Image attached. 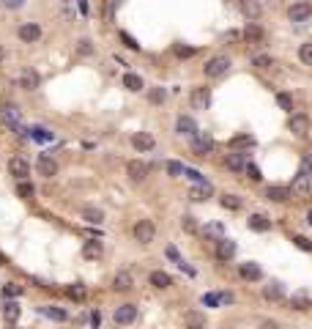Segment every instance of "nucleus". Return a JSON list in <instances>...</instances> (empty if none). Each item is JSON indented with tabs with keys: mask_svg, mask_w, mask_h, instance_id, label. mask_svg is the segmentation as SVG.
I'll return each mask as SVG.
<instances>
[{
	"mask_svg": "<svg viewBox=\"0 0 312 329\" xmlns=\"http://www.w3.org/2000/svg\"><path fill=\"white\" fill-rule=\"evenodd\" d=\"M126 173H129V178H132V181H145V176H148V165L140 162V159H132V162L126 165Z\"/></svg>",
	"mask_w": 312,
	"mask_h": 329,
	"instance_id": "nucleus-12",
	"label": "nucleus"
},
{
	"mask_svg": "<svg viewBox=\"0 0 312 329\" xmlns=\"http://www.w3.org/2000/svg\"><path fill=\"white\" fill-rule=\"evenodd\" d=\"M3 318L6 321H9V324H14V321H19V305H17V302H6V305H3Z\"/></svg>",
	"mask_w": 312,
	"mask_h": 329,
	"instance_id": "nucleus-27",
	"label": "nucleus"
},
{
	"mask_svg": "<svg viewBox=\"0 0 312 329\" xmlns=\"http://www.w3.org/2000/svg\"><path fill=\"white\" fill-rule=\"evenodd\" d=\"M309 17H312V6L307 3V0L293 3V6L288 9V19H290V22H307Z\"/></svg>",
	"mask_w": 312,
	"mask_h": 329,
	"instance_id": "nucleus-5",
	"label": "nucleus"
},
{
	"mask_svg": "<svg viewBox=\"0 0 312 329\" xmlns=\"http://www.w3.org/2000/svg\"><path fill=\"white\" fill-rule=\"evenodd\" d=\"M121 42H124V44L129 47V50H140V44H137V42H134V39H132V36H129V33H124V30H121Z\"/></svg>",
	"mask_w": 312,
	"mask_h": 329,
	"instance_id": "nucleus-50",
	"label": "nucleus"
},
{
	"mask_svg": "<svg viewBox=\"0 0 312 329\" xmlns=\"http://www.w3.org/2000/svg\"><path fill=\"white\" fill-rule=\"evenodd\" d=\"M6 9H19V6H25V0H3Z\"/></svg>",
	"mask_w": 312,
	"mask_h": 329,
	"instance_id": "nucleus-57",
	"label": "nucleus"
},
{
	"mask_svg": "<svg viewBox=\"0 0 312 329\" xmlns=\"http://www.w3.org/2000/svg\"><path fill=\"white\" fill-rule=\"evenodd\" d=\"M298 173H304V176H312V151H309V154H304V159H301V167H298Z\"/></svg>",
	"mask_w": 312,
	"mask_h": 329,
	"instance_id": "nucleus-42",
	"label": "nucleus"
},
{
	"mask_svg": "<svg viewBox=\"0 0 312 329\" xmlns=\"http://www.w3.org/2000/svg\"><path fill=\"white\" fill-rule=\"evenodd\" d=\"M19 85H22L25 91L38 88V75H36L33 69H22V75H19Z\"/></svg>",
	"mask_w": 312,
	"mask_h": 329,
	"instance_id": "nucleus-18",
	"label": "nucleus"
},
{
	"mask_svg": "<svg viewBox=\"0 0 312 329\" xmlns=\"http://www.w3.org/2000/svg\"><path fill=\"white\" fill-rule=\"evenodd\" d=\"M91 324H93V326H99V324H101V315H99V313H93V315H91Z\"/></svg>",
	"mask_w": 312,
	"mask_h": 329,
	"instance_id": "nucleus-58",
	"label": "nucleus"
},
{
	"mask_svg": "<svg viewBox=\"0 0 312 329\" xmlns=\"http://www.w3.org/2000/svg\"><path fill=\"white\" fill-rule=\"evenodd\" d=\"M148 280H151V285L159 288V291H162V288H170L173 285V277L167 272H151V277H148Z\"/></svg>",
	"mask_w": 312,
	"mask_h": 329,
	"instance_id": "nucleus-22",
	"label": "nucleus"
},
{
	"mask_svg": "<svg viewBox=\"0 0 312 329\" xmlns=\"http://www.w3.org/2000/svg\"><path fill=\"white\" fill-rule=\"evenodd\" d=\"M249 228H252L255 233H266V231H271V220H266L263 214H252V217H249Z\"/></svg>",
	"mask_w": 312,
	"mask_h": 329,
	"instance_id": "nucleus-20",
	"label": "nucleus"
},
{
	"mask_svg": "<svg viewBox=\"0 0 312 329\" xmlns=\"http://www.w3.org/2000/svg\"><path fill=\"white\" fill-rule=\"evenodd\" d=\"M132 285H134V280H132V274H129V272H118V274H115V280H112L115 291H129Z\"/></svg>",
	"mask_w": 312,
	"mask_h": 329,
	"instance_id": "nucleus-23",
	"label": "nucleus"
},
{
	"mask_svg": "<svg viewBox=\"0 0 312 329\" xmlns=\"http://www.w3.org/2000/svg\"><path fill=\"white\" fill-rule=\"evenodd\" d=\"M293 244L298 247V250H304V252H312V241L304 239V236H293Z\"/></svg>",
	"mask_w": 312,
	"mask_h": 329,
	"instance_id": "nucleus-46",
	"label": "nucleus"
},
{
	"mask_svg": "<svg viewBox=\"0 0 312 329\" xmlns=\"http://www.w3.org/2000/svg\"><path fill=\"white\" fill-rule=\"evenodd\" d=\"M298 58H301V63L312 66V44H301V47H298Z\"/></svg>",
	"mask_w": 312,
	"mask_h": 329,
	"instance_id": "nucleus-37",
	"label": "nucleus"
},
{
	"mask_svg": "<svg viewBox=\"0 0 312 329\" xmlns=\"http://www.w3.org/2000/svg\"><path fill=\"white\" fill-rule=\"evenodd\" d=\"M36 167H38V173H42V176H47V178L58 176V162H55L52 157H38Z\"/></svg>",
	"mask_w": 312,
	"mask_h": 329,
	"instance_id": "nucleus-17",
	"label": "nucleus"
},
{
	"mask_svg": "<svg viewBox=\"0 0 312 329\" xmlns=\"http://www.w3.org/2000/svg\"><path fill=\"white\" fill-rule=\"evenodd\" d=\"M124 85H126L129 91H140V88H142V77H140V75H132V71H126V75H124Z\"/></svg>",
	"mask_w": 312,
	"mask_h": 329,
	"instance_id": "nucleus-31",
	"label": "nucleus"
},
{
	"mask_svg": "<svg viewBox=\"0 0 312 329\" xmlns=\"http://www.w3.org/2000/svg\"><path fill=\"white\" fill-rule=\"evenodd\" d=\"M165 96H167V93H165V91H162V88H153V91H151V102H153V104H159V102H165Z\"/></svg>",
	"mask_w": 312,
	"mask_h": 329,
	"instance_id": "nucleus-53",
	"label": "nucleus"
},
{
	"mask_svg": "<svg viewBox=\"0 0 312 329\" xmlns=\"http://www.w3.org/2000/svg\"><path fill=\"white\" fill-rule=\"evenodd\" d=\"M222 209H230V211H239L241 209V200L236 198V195H222Z\"/></svg>",
	"mask_w": 312,
	"mask_h": 329,
	"instance_id": "nucleus-32",
	"label": "nucleus"
},
{
	"mask_svg": "<svg viewBox=\"0 0 312 329\" xmlns=\"http://www.w3.org/2000/svg\"><path fill=\"white\" fill-rule=\"evenodd\" d=\"M241 145H249V149H252V145H255V137H249V135H236L233 140H230V149H241Z\"/></svg>",
	"mask_w": 312,
	"mask_h": 329,
	"instance_id": "nucleus-34",
	"label": "nucleus"
},
{
	"mask_svg": "<svg viewBox=\"0 0 312 329\" xmlns=\"http://www.w3.org/2000/svg\"><path fill=\"white\" fill-rule=\"evenodd\" d=\"M203 233H206V236H211V239H216V241H219V239H225V231H222V225H219V223L206 225V231H203Z\"/></svg>",
	"mask_w": 312,
	"mask_h": 329,
	"instance_id": "nucleus-36",
	"label": "nucleus"
},
{
	"mask_svg": "<svg viewBox=\"0 0 312 329\" xmlns=\"http://www.w3.org/2000/svg\"><path fill=\"white\" fill-rule=\"evenodd\" d=\"M83 220H85V223H91V225H101V223H104V214H101L99 209H85Z\"/></svg>",
	"mask_w": 312,
	"mask_h": 329,
	"instance_id": "nucleus-30",
	"label": "nucleus"
},
{
	"mask_svg": "<svg viewBox=\"0 0 312 329\" xmlns=\"http://www.w3.org/2000/svg\"><path fill=\"white\" fill-rule=\"evenodd\" d=\"M241 277L244 280H260L263 277V272H260V266H257V264H241Z\"/></svg>",
	"mask_w": 312,
	"mask_h": 329,
	"instance_id": "nucleus-25",
	"label": "nucleus"
},
{
	"mask_svg": "<svg viewBox=\"0 0 312 329\" xmlns=\"http://www.w3.org/2000/svg\"><path fill=\"white\" fill-rule=\"evenodd\" d=\"M241 11H244L249 19H257V17H260V6H257L255 0H241Z\"/></svg>",
	"mask_w": 312,
	"mask_h": 329,
	"instance_id": "nucleus-29",
	"label": "nucleus"
},
{
	"mask_svg": "<svg viewBox=\"0 0 312 329\" xmlns=\"http://www.w3.org/2000/svg\"><path fill=\"white\" fill-rule=\"evenodd\" d=\"M134 239L140 241V244H151L153 241V236H156V228H153V223L151 220H140L137 225H134Z\"/></svg>",
	"mask_w": 312,
	"mask_h": 329,
	"instance_id": "nucleus-2",
	"label": "nucleus"
},
{
	"mask_svg": "<svg viewBox=\"0 0 312 329\" xmlns=\"http://www.w3.org/2000/svg\"><path fill=\"white\" fill-rule=\"evenodd\" d=\"M307 223H309V225H312V211H309V214H307Z\"/></svg>",
	"mask_w": 312,
	"mask_h": 329,
	"instance_id": "nucleus-59",
	"label": "nucleus"
},
{
	"mask_svg": "<svg viewBox=\"0 0 312 329\" xmlns=\"http://www.w3.org/2000/svg\"><path fill=\"white\" fill-rule=\"evenodd\" d=\"M186 324H192V326H203V324H206V318H203V315H198V313H189V315H186Z\"/></svg>",
	"mask_w": 312,
	"mask_h": 329,
	"instance_id": "nucleus-51",
	"label": "nucleus"
},
{
	"mask_svg": "<svg viewBox=\"0 0 312 329\" xmlns=\"http://www.w3.org/2000/svg\"><path fill=\"white\" fill-rule=\"evenodd\" d=\"M244 39H247V42H260V39H263V30L257 28L255 22H249L247 30H244Z\"/></svg>",
	"mask_w": 312,
	"mask_h": 329,
	"instance_id": "nucleus-33",
	"label": "nucleus"
},
{
	"mask_svg": "<svg viewBox=\"0 0 312 329\" xmlns=\"http://www.w3.org/2000/svg\"><path fill=\"white\" fill-rule=\"evenodd\" d=\"M175 55H178V58H192L194 50H192V47H175Z\"/></svg>",
	"mask_w": 312,
	"mask_h": 329,
	"instance_id": "nucleus-54",
	"label": "nucleus"
},
{
	"mask_svg": "<svg viewBox=\"0 0 312 329\" xmlns=\"http://www.w3.org/2000/svg\"><path fill=\"white\" fill-rule=\"evenodd\" d=\"M266 198L274 200V203H285V200L293 198V190H290V187H268V190H266Z\"/></svg>",
	"mask_w": 312,
	"mask_h": 329,
	"instance_id": "nucleus-14",
	"label": "nucleus"
},
{
	"mask_svg": "<svg viewBox=\"0 0 312 329\" xmlns=\"http://www.w3.org/2000/svg\"><path fill=\"white\" fill-rule=\"evenodd\" d=\"M66 294H69V297H71L74 302H83L88 291H85V285H71V288H69V291H66Z\"/></svg>",
	"mask_w": 312,
	"mask_h": 329,
	"instance_id": "nucleus-38",
	"label": "nucleus"
},
{
	"mask_svg": "<svg viewBox=\"0 0 312 329\" xmlns=\"http://www.w3.org/2000/svg\"><path fill=\"white\" fill-rule=\"evenodd\" d=\"M33 192H36V190H33V184H30V181H19V184H17V195H19V198H25V200H28V198H33Z\"/></svg>",
	"mask_w": 312,
	"mask_h": 329,
	"instance_id": "nucleus-35",
	"label": "nucleus"
},
{
	"mask_svg": "<svg viewBox=\"0 0 312 329\" xmlns=\"http://www.w3.org/2000/svg\"><path fill=\"white\" fill-rule=\"evenodd\" d=\"M132 145L137 151H153L156 140H153V135H148V132H137V135L132 137Z\"/></svg>",
	"mask_w": 312,
	"mask_h": 329,
	"instance_id": "nucleus-15",
	"label": "nucleus"
},
{
	"mask_svg": "<svg viewBox=\"0 0 312 329\" xmlns=\"http://www.w3.org/2000/svg\"><path fill=\"white\" fill-rule=\"evenodd\" d=\"M277 104H280L282 110H288V113L293 110V99H290L288 93H277Z\"/></svg>",
	"mask_w": 312,
	"mask_h": 329,
	"instance_id": "nucleus-43",
	"label": "nucleus"
},
{
	"mask_svg": "<svg viewBox=\"0 0 312 329\" xmlns=\"http://www.w3.org/2000/svg\"><path fill=\"white\" fill-rule=\"evenodd\" d=\"M227 69H230V58H227V55H214L206 66H203V75L216 80V77L227 75Z\"/></svg>",
	"mask_w": 312,
	"mask_h": 329,
	"instance_id": "nucleus-1",
	"label": "nucleus"
},
{
	"mask_svg": "<svg viewBox=\"0 0 312 329\" xmlns=\"http://www.w3.org/2000/svg\"><path fill=\"white\" fill-rule=\"evenodd\" d=\"M293 195H298V198H312V176H304V173H298V176L293 178Z\"/></svg>",
	"mask_w": 312,
	"mask_h": 329,
	"instance_id": "nucleus-6",
	"label": "nucleus"
},
{
	"mask_svg": "<svg viewBox=\"0 0 312 329\" xmlns=\"http://www.w3.org/2000/svg\"><path fill=\"white\" fill-rule=\"evenodd\" d=\"M271 63H274V60H271V55H255V58H252V66H257V69H268Z\"/></svg>",
	"mask_w": 312,
	"mask_h": 329,
	"instance_id": "nucleus-44",
	"label": "nucleus"
},
{
	"mask_svg": "<svg viewBox=\"0 0 312 329\" xmlns=\"http://www.w3.org/2000/svg\"><path fill=\"white\" fill-rule=\"evenodd\" d=\"M33 140H38V143H47V140H52V135L47 129H42V126H36L33 129Z\"/></svg>",
	"mask_w": 312,
	"mask_h": 329,
	"instance_id": "nucleus-47",
	"label": "nucleus"
},
{
	"mask_svg": "<svg viewBox=\"0 0 312 329\" xmlns=\"http://www.w3.org/2000/svg\"><path fill=\"white\" fill-rule=\"evenodd\" d=\"M219 294H203V305H206V307H216V305H219Z\"/></svg>",
	"mask_w": 312,
	"mask_h": 329,
	"instance_id": "nucleus-48",
	"label": "nucleus"
},
{
	"mask_svg": "<svg viewBox=\"0 0 312 329\" xmlns=\"http://www.w3.org/2000/svg\"><path fill=\"white\" fill-rule=\"evenodd\" d=\"M9 173H11V176H14L17 181H22V178H28V176H30V165L25 162V159L14 157V159L9 162Z\"/></svg>",
	"mask_w": 312,
	"mask_h": 329,
	"instance_id": "nucleus-9",
	"label": "nucleus"
},
{
	"mask_svg": "<svg viewBox=\"0 0 312 329\" xmlns=\"http://www.w3.org/2000/svg\"><path fill=\"white\" fill-rule=\"evenodd\" d=\"M263 297H266L268 302H280V299H282V285H280V283L266 285V288H263Z\"/></svg>",
	"mask_w": 312,
	"mask_h": 329,
	"instance_id": "nucleus-28",
	"label": "nucleus"
},
{
	"mask_svg": "<svg viewBox=\"0 0 312 329\" xmlns=\"http://www.w3.org/2000/svg\"><path fill=\"white\" fill-rule=\"evenodd\" d=\"M167 258H170V261H175V264H184V258H181V255H178V250H175V247H167Z\"/></svg>",
	"mask_w": 312,
	"mask_h": 329,
	"instance_id": "nucleus-55",
	"label": "nucleus"
},
{
	"mask_svg": "<svg viewBox=\"0 0 312 329\" xmlns=\"http://www.w3.org/2000/svg\"><path fill=\"white\" fill-rule=\"evenodd\" d=\"M0 116H3V121H6V124H9V126H11V129H17V132H25L22 126H19V121H22V116H19V110H17L14 104H6Z\"/></svg>",
	"mask_w": 312,
	"mask_h": 329,
	"instance_id": "nucleus-11",
	"label": "nucleus"
},
{
	"mask_svg": "<svg viewBox=\"0 0 312 329\" xmlns=\"http://www.w3.org/2000/svg\"><path fill=\"white\" fill-rule=\"evenodd\" d=\"M175 132H178V135H186V137H194L200 129L189 116H178V121H175Z\"/></svg>",
	"mask_w": 312,
	"mask_h": 329,
	"instance_id": "nucleus-10",
	"label": "nucleus"
},
{
	"mask_svg": "<svg viewBox=\"0 0 312 329\" xmlns=\"http://www.w3.org/2000/svg\"><path fill=\"white\" fill-rule=\"evenodd\" d=\"M38 313L47 315V318H52V321H66V318H69V313L60 310V307H55V305H44V307H38Z\"/></svg>",
	"mask_w": 312,
	"mask_h": 329,
	"instance_id": "nucleus-21",
	"label": "nucleus"
},
{
	"mask_svg": "<svg viewBox=\"0 0 312 329\" xmlns=\"http://www.w3.org/2000/svg\"><path fill=\"white\" fill-rule=\"evenodd\" d=\"M19 39H22V42H28V44L38 42V39H42V28H38L36 22H28V25H22V28H19Z\"/></svg>",
	"mask_w": 312,
	"mask_h": 329,
	"instance_id": "nucleus-16",
	"label": "nucleus"
},
{
	"mask_svg": "<svg viewBox=\"0 0 312 329\" xmlns=\"http://www.w3.org/2000/svg\"><path fill=\"white\" fill-rule=\"evenodd\" d=\"M244 173H247L252 181H260V178H263V176H260V167H257V165H247V167H244Z\"/></svg>",
	"mask_w": 312,
	"mask_h": 329,
	"instance_id": "nucleus-49",
	"label": "nucleus"
},
{
	"mask_svg": "<svg viewBox=\"0 0 312 329\" xmlns=\"http://www.w3.org/2000/svg\"><path fill=\"white\" fill-rule=\"evenodd\" d=\"M112 318H115V324H124L126 326V324H132V321L137 318V307H134V305H121L118 310H115Z\"/></svg>",
	"mask_w": 312,
	"mask_h": 329,
	"instance_id": "nucleus-7",
	"label": "nucleus"
},
{
	"mask_svg": "<svg viewBox=\"0 0 312 329\" xmlns=\"http://www.w3.org/2000/svg\"><path fill=\"white\" fill-rule=\"evenodd\" d=\"M211 192H214V187L208 184V181H198V187H192V190H189V198L198 200V203H203V200L211 198Z\"/></svg>",
	"mask_w": 312,
	"mask_h": 329,
	"instance_id": "nucleus-13",
	"label": "nucleus"
},
{
	"mask_svg": "<svg viewBox=\"0 0 312 329\" xmlns=\"http://www.w3.org/2000/svg\"><path fill=\"white\" fill-rule=\"evenodd\" d=\"M77 52H80V55H91V52H93L91 42H88V39H83V42H80V47H77Z\"/></svg>",
	"mask_w": 312,
	"mask_h": 329,
	"instance_id": "nucleus-52",
	"label": "nucleus"
},
{
	"mask_svg": "<svg viewBox=\"0 0 312 329\" xmlns=\"http://www.w3.org/2000/svg\"><path fill=\"white\" fill-rule=\"evenodd\" d=\"M3 294L9 299H14V297H19V294H22V285H17V283H6L3 285Z\"/></svg>",
	"mask_w": 312,
	"mask_h": 329,
	"instance_id": "nucleus-41",
	"label": "nucleus"
},
{
	"mask_svg": "<svg viewBox=\"0 0 312 329\" xmlns=\"http://www.w3.org/2000/svg\"><path fill=\"white\" fill-rule=\"evenodd\" d=\"M181 228H184L186 233H198V223H194V217H189V214L181 220Z\"/></svg>",
	"mask_w": 312,
	"mask_h": 329,
	"instance_id": "nucleus-45",
	"label": "nucleus"
},
{
	"mask_svg": "<svg viewBox=\"0 0 312 329\" xmlns=\"http://www.w3.org/2000/svg\"><path fill=\"white\" fill-rule=\"evenodd\" d=\"M227 167H230V170H236V173H241L244 167H247V159H244V154H239V151L227 154Z\"/></svg>",
	"mask_w": 312,
	"mask_h": 329,
	"instance_id": "nucleus-26",
	"label": "nucleus"
},
{
	"mask_svg": "<svg viewBox=\"0 0 312 329\" xmlns=\"http://www.w3.org/2000/svg\"><path fill=\"white\" fill-rule=\"evenodd\" d=\"M216 255H219V261H230V258L236 255V241H230V239H219Z\"/></svg>",
	"mask_w": 312,
	"mask_h": 329,
	"instance_id": "nucleus-19",
	"label": "nucleus"
},
{
	"mask_svg": "<svg viewBox=\"0 0 312 329\" xmlns=\"http://www.w3.org/2000/svg\"><path fill=\"white\" fill-rule=\"evenodd\" d=\"M288 129L293 132L296 137H307L309 132H312V121H309L307 116H290V121H288Z\"/></svg>",
	"mask_w": 312,
	"mask_h": 329,
	"instance_id": "nucleus-4",
	"label": "nucleus"
},
{
	"mask_svg": "<svg viewBox=\"0 0 312 329\" xmlns=\"http://www.w3.org/2000/svg\"><path fill=\"white\" fill-rule=\"evenodd\" d=\"M167 173H170L173 178L184 176V165H181V162H175V159H170V162H167Z\"/></svg>",
	"mask_w": 312,
	"mask_h": 329,
	"instance_id": "nucleus-40",
	"label": "nucleus"
},
{
	"mask_svg": "<svg viewBox=\"0 0 312 329\" xmlns=\"http://www.w3.org/2000/svg\"><path fill=\"white\" fill-rule=\"evenodd\" d=\"M290 305H293L296 310H307V307H309V299L304 297V294H296V297L290 299Z\"/></svg>",
	"mask_w": 312,
	"mask_h": 329,
	"instance_id": "nucleus-39",
	"label": "nucleus"
},
{
	"mask_svg": "<svg viewBox=\"0 0 312 329\" xmlns=\"http://www.w3.org/2000/svg\"><path fill=\"white\" fill-rule=\"evenodd\" d=\"M101 241H85V247H83V255L88 261H99L101 258Z\"/></svg>",
	"mask_w": 312,
	"mask_h": 329,
	"instance_id": "nucleus-24",
	"label": "nucleus"
},
{
	"mask_svg": "<svg viewBox=\"0 0 312 329\" xmlns=\"http://www.w3.org/2000/svg\"><path fill=\"white\" fill-rule=\"evenodd\" d=\"M211 104V91L208 88H192V107L194 110H208Z\"/></svg>",
	"mask_w": 312,
	"mask_h": 329,
	"instance_id": "nucleus-8",
	"label": "nucleus"
},
{
	"mask_svg": "<svg viewBox=\"0 0 312 329\" xmlns=\"http://www.w3.org/2000/svg\"><path fill=\"white\" fill-rule=\"evenodd\" d=\"M192 151H194V157H206V154H211L214 151V137L206 135V132H198L194 140H192Z\"/></svg>",
	"mask_w": 312,
	"mask_h": 329,
	"instance_id": "nucleus-3",
	"label": "nucleus"
},
{
	"mask_svg": "<svg viewBox=\"0 0 312 329\" xmlns=\"http://www.w3.org/2000/svg\"><path fill=\"white\" fill-rule=\"evenodd\" d=\"M184 176H186V178H192V181H203V176H200L198 170H192V167H184Z\"/></svg>",
	"mask_w": 312,
	"mask_h": 329,
	"instance_id": "nucleus-56",
	"label": "nucleus"
}]
</instances>
